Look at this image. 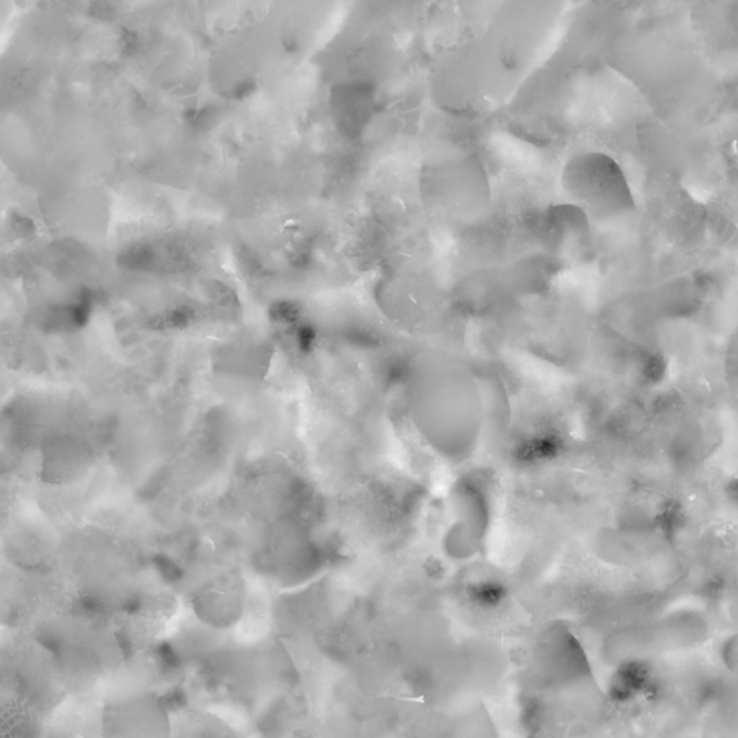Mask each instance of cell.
Listing matches in <instances>:
<instances>
[]
</instances>
